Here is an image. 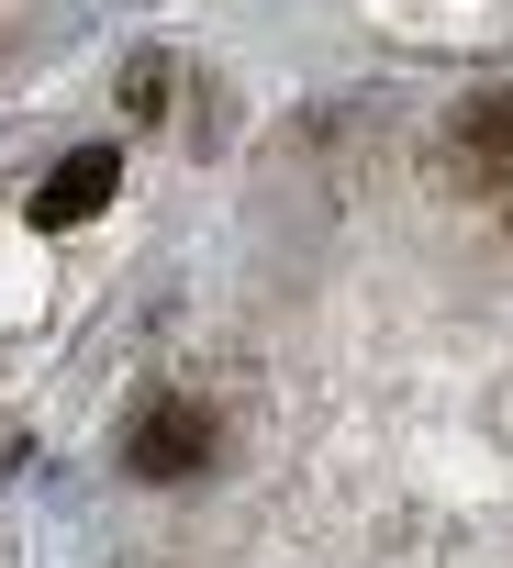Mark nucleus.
<instances>
[{
	"mask_svg": "<svg viewBox=\"0 0 513 568\" xmlns=\"http://www.w3.org/2000/svg\"><path fill=\"white\" fill-rule=\"evenodd\" d=\"M112 190H123V156H112V145H79V156H68L46 190H34V223H46V234H79Z\"/></svg>",
	"mask_w": 513,
	"mask_h": 568,
	"instance_id": "2",
	"label": "nucleus"
},
{
	"mask_svg": "<svg viewBox=\"0 0 513 568\" xmlns=\"http://www.w3.org/2000/svg\"><path fill=\"white\" fill-rule=\"evenodd\" d=\"M212 446H223V435H212V413H201V402H157V413L134 424V446H123V457H134V479H201V468H212Z\"/></svg>",
	"mask_w": 513,
	"mask_h": 568,
	"instance_id": "1",
	"label": "nucleus"
}]
</instances>
